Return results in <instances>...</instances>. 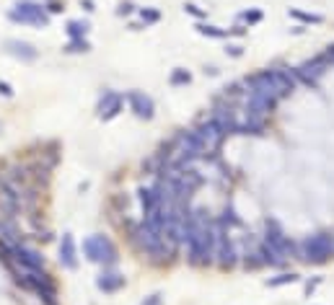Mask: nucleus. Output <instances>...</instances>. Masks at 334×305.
<instances>
[{
  "instance_id": "nucleus-17",
  "label": "nucleus",
  "mask_w": 334,
  "mask_h": 305,
  "mask_svg": "<svg viewBox=\"0 0 334 305\" xmlns=\"http://www.w3.org/2000/svg\"><path fill=\"white\" fill-rule=\"evenodd\" d=\"M267 130V119L262 117H238V132L236 134H251V137H259Z\"/></svg>"
},
{
  "instance_id": "nucleus-9",
  "label": "nucleus",
  "mask_w": 334,
  "mask_h": 305,
  "mask_svg": "<svg viewBox=\"0 0 334 305\" xmlns=\"http://www.w3.org/2000/svg\"><path fill=\"white\" fill-rule=\"evenodd\" d=\"M264 75H267V83L275 93H278V98H285V96H290L295 88H298V81H295V75L293 70H287V67H264Z\"/></svg>"
},
{
  "instance_id": "nucleus-11",
  "label": "nucleus",
  "mask_w": 334,
  "mask_h": 305,
  "mask_svg": "<svg viewBox=\"0 0 334 305\" xmlns=\"http://www.w3.org/2000/svg\"><path fill=\"white\" fill-rule=\"evenodd\" d=\"M329 70V65L324 62V57H314V60H308V62H303V65H298L295 70H293V75H295V81L298 83H303V86H308V88H319V81H321V75H324Z\"/></svg>"
},
{
  "instance_id": "nucleus-13",
  "label": "nucleus",
  "mask_w": 334,
  "mask_h": 305,
  "mask_svg": "<svg viewBox=\"0 0 334 305\" xmlns=\"http://www.w3.org/2000/svg\"><path fill=\"white\" fill-rule=\"evenodd\" d=\"M122 109H124L122 93H117V91H104L101 98H99V104H96V117H99L101 122H109V119H114V117H119Z\"/></svg>"
},
{
  "instance_id": "nucleus-38",
  "label": "nucleus",
  "mask_w": 334,
  "mask_h": 305,
  "mask_svg": "<svg viewBox=\"0 0 334 305\" xmlns=\"http://www.w3.org/2000/svg\"><path fill=\"white\" fill-rule=\"evenodd\" d=\"M80 8H83L86 13H94V10H96V3H94V0H80Z\"/></svg>"
},
{
  "instance_id": "nucleus-5",
  "label": "nucleus",
  "mask_w": 334,
  "mask_h": 305,
  "mask_svg": "<svg viewBox=\"0 0 334 305\" xmlns=\"http://www.w3.org/2000/svg\"><path fill=\"white\" fill-rule=\"evenodd\" d=\"M8 21L21 24V26H50V13L37 0H18L8 10Z\"/></svg>"
},
{
  "instance_id": "nucleus-25",
  "label": "nucleus",
  "mask_w": 334,
  "mask_h": 305,
  "mask_svg": "<svg viewBox=\"0 0 334 305\" xmlns=\"http://www.w3.org/2000/svg\"><path fill=\"white\" fill-rule=\"evenodd\" d=\"M168 83L174 88H181V86H189L192 83V73L187 70V67H174L168 75Z\"/></svg>"
},
{
  "instance_id": "nucleus-7",
  "label": "nucleus",
  "mask_w": 334,
  "mask_h": 305,
  "mask_svg": "<svg viewBox=\"0 0 334 305\" xmlns=\"http://www.w3.org/2000/svg\"><path fill=\"white\" fill-rule=\"evenodd\" d=\"M238 256L241 254L236 251L233 241L228 238V230L215 222V256H213V264L218 269H233L238 264Z\"/></svg>"
},
{
  "instance_id": "nucleus-30",
  "label": "nucleus",
  "mask_w": 334,
  "mask_h": 305,
  "mask_svg": "<svg viewBox=\"0 0 334 305\" xmlns=\"http://www.w3.org/2000/svg\"><path fill=\"white\" fill-rule=\"evenodd\" d=\"M181 8H184V13H187V16L197 18V21H205L207 18V8H200L197 3H184Z\"/></svg>"
},
{
  "instance_id": "nucleus-31",
  "label": "nucleus",
  "mask_w": 334,
  "mask_h": 305,
  "mask_svg": "<svg viewBox=\"0 0 334 305\" xmlns=\"http://www.w3.org/2000/svg\"><path fill=\"white\" fill-rule=\"evenodd\" d=\"M140 305H164V292H153V295H148Z\"/></svg>"
},
{
  "instance_id": "nucleus-20",
  "label": "nucleus",
  "mask_w": 334,
  "mask_h": 305,
  "mask_svg": "<svg viewBox=\"0 0 334 305\" xmlns=\"http://www.w3.org/2000/svg\"><path fill=\"white\" fill-rule=\"evenodd\" d=\"M137 199H140L143 215H151V212H156V210L161 207V202H158V197H156L153 186H143L140 191H137Z\"/></svg>"
},
{
  "instance_id": "nucleus-21",
  "label": "nucleus",
  "mask_w": 334,
  "mask_h": 305,
  "mask_svg": "<svg viewBox=\"0 0 334 305\" xmlns=\"http://www.w3.org/2000/svg\"><path fill=\"white\" fill-rule=\"evenodd\" d=\"M194 29H197L200 37H207V39H231V31H228V29L213 26V24H202V21Z\"/></svg>"
},
{
  "instance_id": "nucleus-35",
  "label": "nucleus",
  "mask_w": 334,
  "mask_h": 305,
  "mask_svg": "<svg viewBox=\"0 0 334 305\" xmlns=\"http://www.w3.org/2000/svg\"><path fill=\"white\" fill-rule=\"evenodd\" d=\"M0 96H3V98H13V88H10V83L0 81Z\"/></svg>"
},
{
  "instance_id": "nucleus-6",
  "label": "nucleus",
  "mask_w": 334,
  "mask_h": 305,
  "mask_svg": "<svg viewBox=\"0 0 334 305\" xmlns=\"http://www.w3.org/2000/svg\"><path fill=\"white\" fill-rule=\"evenodd\" d=\"M278 93L270 91V88H251L246 91V101H244V114L246 117H262V119H270L278 109Z\"/></svg>"
},
{
  "instance_id": "nucleus-12",
  "label": "nucleus",
  "mask_w": 334,
  "mask_h": 305,
  "mask_svg": "<svg viewBox=\"0 0 334 305\" xmlns=\"http://www.w3.org/2000/svg\"><path fill=\"white\" fill-rule=\"evenodd\" d=\"M127 106L130 111L137 117V119H143V122H151L156 117V101L148 96L145 91H127Z\"/></svg>"
},
{
  "instance_id": "nucleus-19",
  "label": "nucleus",
  "mask_w": 334,
  "mask_h": 305,
  "mask_svg": "<svg viewBox=\"0 0 334 305\" xmlns=\"http://www.w3.org/2000/svg\"><path fill=\"white\" fill-rule=\"evenodd\" d=\"M287 16L293 21H298L301 26H319L324 24V16L321 13H308V10H301V8H287Z\"/></svg>"
},
{
  "instance_id": "nucleus-2",
  "label": "nucleus",
  "mask_w": 334,
  "mask_h": 305,
  "mask_svg": "<svg viewBox=\"0 0 334 305\" xmlns=\"http://www.w3.org/2000/svg\"><path fill=\"white\" fill-rule=\"evenodd\" d=\"M83 256L94 264H101L104 269H111L114 264L119 261V254H117V246L111 243L109 235L96 233V235H88L83 241Z\"/></svg>"
},
{
  "instance_id": "nucleus-4",
  "label": "nucleus",
  "mask_w": 334,
  "mask_h": 305,
  "mask_svg": "<svg viewBox=\"0 0 334 305\" xmlns=\"http://www.w3.org/2000/svg\"><path fill=\"white\" fill-rule=\"evenodd\" d=\"M262 241L267 243L280 259H285V261L287 259H298V243L280 228L278 220H272V218L264 220V238Z\"/></svg>"
},
{
  "instance_id": "nucleus-27",
  "label": "nucleus",
  "mask_w": 334,
  "mask_h": 305,
  "mask_svg": "<svg viewBox=\"0 0 334 305\" xmlns=\"http://www.w3.org/2000/svg\"><path fill=\"white\" fill-rule=\"evenodd\" d=\"M262 18H264V13H262L259 8H249V10H241V13H238V21H241V24H246V29L259 24Z\"/></svg>"
},
{
  "instance_id": "nucleus-16",
  "label": "nucleus",
  "mask_w": 334,
  "mask_h": 305,
  "mask_svg": "<svg viewBox=\"0 0 334 305\" xmlns=\"http://www.w3.org/2000/svg\"><path fill=\"white\" fill-rule=\"evenodd\" d=\"M5 52L13 54V57L21 60V62H34L39 57V49L34 47V44H29V42H21V39H8L5 42Z\"/></svg>"
},
{
  "instance_id": "nucleus-29",
  "label": "nucleus",
  "mask_w": 334,
  "mask_h": 305,
  "mask_svg": "<svg viewBox=\"0 0 334 305\" xmlns=\"http://www.w3.org/2000/svg\"><path fill=\"white\" fill-rule=\"evenodd\" d=\"M65 52L67 54H75V52H91V42L88 39H70L65 44Z\"/></svg>"
},
{
  "instance_id": "nucleus-33",
  "label": "nucleus",
  "mask_w": 334,
  "mask_h": 305,
  "mask_svg": "<svg viewBox=\"0 0 334 305\" xmlns=\"http://www.w3.org/2000/svg\"><path fill=\"white\" fill-rule=\"evenodd\" d=\"M132 13H135V5H132V3H127V0L117 5V16H132Z\"/></svg>"
},
{
  "instance_id": "nucleus-32",
  "label": "nucleus",
  "mask_w": 334,
  "mask_h": 305,
  "mask_svg": "<svg viewBox=\"0 0 334 305\" xmlns=\"http://www.w3.org/2000/svg\"><path fill=\"white\" fill-rule=\"evenodd\" d=\"M321 282H324V277H314V279H308V282H306V298L314 295V290L321 285Z\"/></svg>"
},
{
  "instance_id": "nucleus-22",
  "label": "nucleus",
  "mask_w": 334,
  "mask_h": 305,
  "mask_svg": "<svg viewBox=\"0 0 334 305\" xmlns=\"http://www.w3.org/2000/svg\"><path fill=\"white\" fill-rule=\"evenodd\" d=\"M88 29H91L88 21H67L65 34H67V39H86Z\"/></svg>"
},
{
  "instance_id": "nucleus-15",
  "label": "nucleus",
  "mask_w": 334,
  "mask_h": 305,
  "mask_svg": "<svg viewBox=\"0 0 334 305\" xmlns=\"http://www.w3.org/2000/svg\"><path fill=\"white\" fill-rule=\"evenodd\" d=\"M60 264L65 269H70V272H75V269H78V246H75L73 233H62V241H60Z\"/></svg>"
},
{
  "instance_id": "nucleus-24",
  "label": "nucleus",
  "mask_w": 334,
  "mask_h": 305,
  "mask_svg": "<svg viewBox=\"0 0 334 305\" xmlns=\"http://www.w3.org/2000/svg\"><path fill=\"white\" fill-rule=\"evenodd\" d=\"M295 282H301V274H295V272H282L278 277H270L264 285L267 287H285V285H295Z\"/></svg>"
},
{
  "instance_id": "nucleus-36",
  "label": "nucleus",
  "mask_w": 334,
  "mask_h": 305,
  "mask_svg": "<svg viewBox=\"0 0 334 305\" xmlns=\"http://www.w3.org/2000/svg\"><path fill=\"white\" fill-rule=\"evenodd\" d=\"M321 57H324L327 65H334V44H332V47H327V52H321Z\"/></svg>"
},
{
  "instance_id": "nucleus-34",
  "label": "nucleus",
  "mask_w": 334,
  "mask_h": 305,
  "mask_svg": "<svg viewBox=\"0 0 334 305\" xmlns=\"http://www.w3.org/2000/svg\"><path fill=\"white\" fill-rule=\"evenodd\" d=\"M225 54H228V57H241V54H244V47H241V44H228Z\"/></svg>"
},
{
  "instance_id": "nucleus-10",
  "label": "nucleus",
  "mask_w": 334,
  "mask_h": 305,
  "mask_svg": "<svg viewBox=\"0 0 334 305\" xmlns=\"http://www.w3.org/2000/svg\"><path fill=\"white\" fill-rule=\"evenodd\" d=\"M13 261L24 269V272H34V274H42L47 272V264H44V256L37 251V248H31L26 243H18L13 246Z\"/></svg>"
},
{
  "instance_id": "nucleus-18",
  "label": "nucleus",
  "mask_w": 334,
  "mask_h": 305,
  "mask_svg": "<svg viewBox=\"0 0 334 305\" xmlns=\"http://www.w3.org/2000/svg\"><path fill=\"white\" fill-rule=\"evenodd\" d=\"M0 241H5L8 246L24 243V235H21V230H18V225L13 222V218H8V220L0 222Z\"/></svg>"
},
{
  "instance_id": "nucleus-8",
  "label": "nucleus",
  "mask_w": 334,
  "mask_h": 305,
  "mask_svg": "<svg viewBox=\"0 0 334 305\" xmlns=\"http://www.w3.org/2000/svg\"><path fill=\"white\" fill-rule=\"evenodd\" d=\"M207 119L215 122L225 137H231V134L238 132V114H236V109H233L231 104H225L223 98H215V104L210 106V114H207Z\"/></svg>"
},
{
  "instance_id": "nucleus-3",
  "label": "nucleus",
  "mask_w": 334,
  "mask_h": 305,
  "mask_svg": "<svg viewBox=\"0 0 334 305\" xmlns=\"http://www.w3.org/2000/svg\"><path fill=\"white\" fill-rule=\"evenodd\" d=\"M213 256H215V222L187 241V261L192 266H210Z\"/></svg>"
},
{
  "instance_id": "nucleus-14",
  "label": "nucleus",
  "mask_w": 334,
  "mask_h": 305,
  "mask_svg": "<svg viewBox=\"0 0 334 305\" xmlns=\"http://www.w3.org/2000/svg\"><path fill=\"white\" fill-rule=\"evenodd\" d=\"M124 285H127V279H124L119 272H114V269H104V272L96 277V287L104 292V295H114V292H119Z\"/></svg>"
},
{
  "instance_id": "nucleus-40",
  "label": "nucleus",
  "mask_w": 334,
  "mask_h": 305,
  "mask_svg": "<svg viewBox=\"0 0 334 305\" xmlns=\"http://www.w3.org/2000/svg\"><path fill=\"white\" fill-rule=\"evenodd\" d=\"M290 31H293V34H295V37H298V34H303V31H306V26H301V24H298V26H293Z\"/></svg>"
},
{
  "instance_id": "nucleus-23",
  "label": "nucleus",
  "mask_w": 334,
  "mask_h": 305,
  "mask_svg": "<svg viewBox=\"0 0 334 305\" xmlns=\"http://www.w3.org/2000/svg\"><path fill=\"white\" fill-rule=\"evenodd\" d=\"M257 251H259V256H262L264 266H282V264H285V259H280V256L275 254V251H272V248H270L267 243H264V241L257 246Z\"/></svg>"
},
{
  "instance_id": "nucleus-39",
  "label": "nucleus",
  "mask_w": 334,
  "mask_h": 305,
  "mask_svg": "<svg viewBox=\"0 0 334 305\" xmlns=\"http://www.w3.org/2000/svg\"><path fill=\"white\" fill-rule=\"evenodd\" d=\"M205 75H210V78H218V75H221V70H218L215 65H210V67H205Z\"/></svg>"
},
{
  "instance_id": "nucleus-37",
  "label": "nucleus",
  "mask_w": 334,
  "mask_h": 305,
  "mask_svg": "<svg viewBox=\"0 0 334 305\" xmlns=\"http://www.w3.org/2000/svg\"><path fill=\"white\" fill-rule=\"evenodd\" d=\"M62 10H65V5H62V3H57V0H52L50 8H47V13H62Z\"/></svg>"
},
{
  "instance_id": "nucleus-28",
  "label": "nucleus",
  "mask_w": 334,
  "mask_h": 305,
  "mask_svg": "<svg viewBox=\"0 0 334 305\" xmlns=\"http://www.w3.org/2000/svg\"><path fill=\"white\" fill-rule=\"evenodd\" d=\"M137 13H140V21H143L145 26H153V24H158V21H161V10L158 8H140Z\"/></svg>"
},
{
  "instance_id": "nucleus-26",
  "label": "nucleus",
  "mask_w": 334,
  "mask_h": 305,
  "mask_svg": "<svg viewBox=\"0 0 334 305\" xmlns=\"http://www.w3.org/2000/svg\"><path fill=\"white\" fill-rule=\"evenodd\" d=\"M215 222L221 225V228H228V225H241V220H238V215H236V210H233V205H231V202L225 205L223 215H221V218H218Z\"/></svg>"
},
{
  "instance_id": "nucleus-1",
  "label": "nucleus",
  "mask_w": 334,
  "mask_h": 305,
  "mask_svg": "<svg viewBox=\"0 0 334 305\" xmlns=\"http://www.w3.org/2000/svg\"><path fill=\"white\" fill-rule=\"evenodd\" d=\"M298 259H303L306 264H324L334 259V233L319 230L308 235L298 243Z\"/></svg>"
}]
</instances>
